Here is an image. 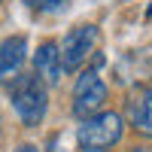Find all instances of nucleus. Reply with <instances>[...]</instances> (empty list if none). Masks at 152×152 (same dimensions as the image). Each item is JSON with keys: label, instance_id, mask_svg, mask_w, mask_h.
<instances>
[{"label": "nucleus", "instance_id": "1", "mask_svg": "<svg viewBox=\"0 0 152 152\" xmlns=\"http://www.w3.org/2000/svg\"><path fill=\"white\" fill-rule=\"evenodd\" d=\"M12 107L21 116L24 125H40L46 116V107H49V94H46V82L40 76H18L12 82Z\"/></svg>", "mask_w": 152, "mask_h": 152}, {"label": "nucleus", "instance_id": "2", "mask_svg": "<svg viewBox=\"0 0 152 152\" xmlns=\"http://www.w3.org/2000/svg\"><path fill=\"white\" fill-rule=\"evenodd\" d=\"M76 137H79V146L91 149V152H100V149L113 146L122 137V116H116V113H97V116H88L79 125Z\"/></svg>", "mask_w": 152, "mask_h": 152}, {"label": "nucleus", "instance_id": "3", "mask_svg": "<svg viewBox=\"0 0 152 152\" xmlns=\"http://www.w3.org/2000/svg\"><path fill=\"white\" fill-rule=\"evenodd\" d=\"M107 100V85L100 82V76L94 70H85L79 79H76V88H73V113L76 116H97V110L104 107Z\"/></svg>", "mask_w": 152, "mask_h": 152}, {"label": "nucleus", "instance_id": "4", "mask_svg": "<svg viewBox=\"0 0 152 152\" xmlns=\"http://www.w3.org/2000/svg\"><path fill=\"white\" fill-rule=\"evenodd\" d=\"M94 40H97V28L94 24H82V28L70 31L64 46L58 49L61 52V67L64 70H79V64L88 58V52H91Z\"/></svg>", "mask_w": 152, "mask_h": 152}, {"label": "nucleus", "instance_id": "5", "mask_svg": "<svg viewBox=\"0 0 152 152\" xmlns=\"http://www.w3.org/2000/svg\"><path fill=\"white\" fill-rule=\"evenodd\" d=\"M24 58H28V40L24 37H9L0 43V82H15Z\"/></svg>", "mask_w": 152, "mask_h": 152}, {"label": "nucleus", "instance_id": "6", "mask_svg": "<svg viewBox=\"0 0 152 152\" xmlns=\"http://www.w3.org/2000/svg\"><path fill=\"white\" fill-rule=\"evenodd\" d=\"M34 67H37V76H40L46 85H55L61 79V73H64L58 46L55 43H43L40 49H37V55H34Z\"/></svg>", "mask_w": 152, "mask_h": 152}, {"label": "nucleus", "instance_id": "7", "mask_svg": "<svg viewBox=\"0 0 152 152\" xmlns=\"http://www.w3.org/2000/svg\"><path fill=\"white\" fill-rule=\"evenodd\" d=\"M131 119H134V128H137V131L152 134V85H146L143 91H140V97L134 100Z\"/></svg>", "mask_w": 152, "mask_h": 152}, {"label": "nucleus", "instance_id": "8", "mask_svg": "<svg viewBox=\"0 0 152 152\" xmlns=\"http://www.w3.org/2000/svg\"><path fill=\"white\" fill-rule=\"evenodd\" d=\"M31 9H40V12H58L67 6V0H24Z\"/></svg>", "mask_w": 152, "mask_h": 152}, {"label": "nucleus", "instance_id": "9", "mask_svg": "<svg viewBox=\"0 0 152 152\" xmlns=\"http://www.w3.org/2000/svg\"><path fill=\"white\" fill-rule=\"evenodd\" d=\"M18 152H37L34 146H18Z\"/></svg>", "mask_w": 152, "mask_h": 152}, {"label": "nucleus", "instance_id": "10", "mask_svg": "<svg viewBox=\"0 0 152 152\" xmlns=\"http://www.w3.org/2000/svg\"><path fill=\"white\" fill-rule=\"evenodd\" d=\"M134 152H152V149H134Z\"/></svg>", "mask_w": 152, "mask_h": 152}]
</instances>
